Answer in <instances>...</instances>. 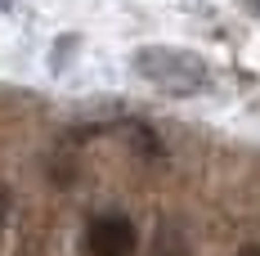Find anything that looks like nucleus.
Instances as JSON below:
<instances>
[{"label":"nucleus","mask_w":260,"mask_h":256,"mask_svg":"<svg viewBox=\"0 0 260 256\" xmlns=\"http://www.w3.org/2000/svg\"><path fill=\"white\" fill-rule=\"evenodd\" d=\"M5 216H9V189L0 184V225H5Z\"/></svg>","instance_id":"obj_2"},{"label":"nucleus","mask_w":260,"mask_h":256,"mask_svg":"<svg viewBox=\"0 0 260 256\" xmlns=\"http://www.w3.org/2000/svg\"><path fill=\"white\" fill-rule=\"evenodd\" d=\"M135 243H139L135 225L117 211L94 216L85 225V256H135Z\"/></svg>","instance_id":"obj_1"},{"label":"nucleus","mask_w":260,"mask_h":256,"mask_svg":"<svg viewBox=\"0 0 260 256\" xmlns=\"http://www.w3.org/2000/svg\"><path fill=\"white\" fill-rule=\"evenodd\" d=\"M238 256H260V247H242V252H238Z\"/></svg>","instance_id":"obj_3"}]
</instances>
